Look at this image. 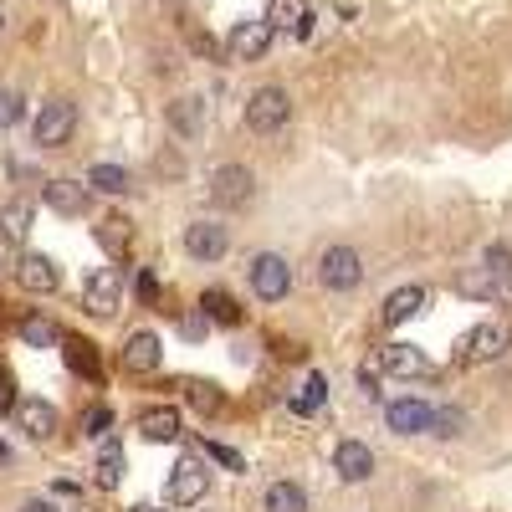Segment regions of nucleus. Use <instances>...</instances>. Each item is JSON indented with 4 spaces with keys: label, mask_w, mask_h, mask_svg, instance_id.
Masks as SVG:
<instances>
[{
    "label": "nucleus",
    "mask_w": 512,
    "mask_h": 512,
    "mask_svg": "<svg viewBox=\"0 0 512 512\" xmlns=\"http://www.w3.org/2000/svg\"><path fill=\"white\" fill-rule=\"evenodd\" d=\"M292 118V98L287 88H277V82H267V88H256L251 103H246V128L251 134H282Z\"/></svg>",
    "instance_id": "f257e3e1"
},
{
    "label": "nucleus",
    "mask_w": 512,
    "mask_h": 512,
    "mask_svg": "<svg viewBox=\"0 0 512 512\" xmlns=\"http://www.w3.org/2000/svg\"><path fill=\"white\" fill-rule=\"evenodd\" d=\"M246 282H251V292L262 297V303H282V297L292 292V267H287V256H277V251H256Z\"/></svg>",
    "instance_id": "f03ea898"
},
{
    "label": "nucleus",
    "mask_w": 512,
    "mask_h": 512,
    "mask_svg": "<svg viewBox=\"0 0 512 512\" xmlns=\"http://www.w3.org/2000/svg\"><path fill=\"white\" fill-rule=\"evenodd\" d=\"M210 200H216V210H246L256 200V175L246 164L210 169Z\"/></svg>",
    "instance_id": "7ed1b4c3"
},
{
    "label": "nucleus",
    "mask_w": 512,
    "mask_h": 512,
    "mask_svg": "<svg viewBox=\"0 0 512 512\" xmlns=\"http://www.w3.org/2000/svg\"><path fill=\"white\" fill-rule=\"evenodd\" d=\"M318 282H323L328 292H354V287L364 282V256H359L354 246H328V251L318 256Z\"/></svg>",
    "instance_id": "20e7f679"
},
{
    "label": "nucleus",
    "mask_w": 512,
    "mask_h": 512,
    "mask_svg": "<svg viewBox=\"0 0 512 512\" xmlns=\"http://www.w3.org/2000/svg\"><path fill=\"white\" fill-rule=\"evenodd\" d=\"M72 128H77V108L67 98H52V103H41L36 118H31V139L41 149H62L72 139Z\"/></svg>",
    "instance_id": "39448f33"
},
{
    "label": "nucleus",
    "mask_w": 512,
    "mask_h": 512,
    "mask_svg": "<svg viewBox=\"0 0 512 512\" xmlns=\"http://www.w3.org/2000/svg\"><path fill=\"white\" fill-rule=\"evenodd\" d=\"M82 308H88L93 318H113L123 308V272L118 267L88 272V282H82Z\"/></svg>",
    "instance_id": "423d86ee"
},
{
    "label": "nucleus",
    "mask_w": 512,
    "mask_h": 512,
    "mask_svg": "<svg viewBox=\"0 0 512 512\" xmlns=\"http://www.w3.org/2000/svg\"><path fill=\"white\" fill-rule=\"evenodd\" d=\"M205 492H210L205 461H200V456H180V461H175V472H169V482H164V497L175 502V507H195Z\"/></svg>",
    "instance_id": "0eeeda50"
},
{
    "label": "nucleus",
    "mask_w": 512,
    "mask_h": 512,
    "mask_svg": "<svg viewBox=\"0 0 512 512\" xmlns=\"http://www.w3.org/2000/svg\"><path fill=\"white\" fill-rule=\"evenodd\" d=\"M507 344H512V333H507L502 323H477V328L456 344V359H461V364H487V359H497Z\"/></svg>",
    "instance_id": "6e6552de"
},
{
    "label": "nucleus",
    "mask_w": 512,
    "mask_h": 512,
    "mask_svg": "<svg viewBox=\"0 0 512 512\" xmlns=\"http://www.w3.org/2000/svg\"><path fill=\"white\" fill-rule=\"evenodd\" d=\"M185 251L195 256V262H221V256L231 251V231L221 221H190L185 226Z\"/></svg>",
    "instance_id": "1a4fd4ad"
},
{
    "label": "nucleus",
    "mask_w": 512,
    "mask_h": 512,
    "mask_svg": "<svg viewBox=\"0 0 512 512\" xmlns=\"http://www.w3.org/2000/svg\"><path fill=\"white\" fill-rule=\"evenodd\" d=\"M41 205L57 210V216H88L93 185H82V180H47V185H41Z\"/></svg>",
    "instance_id": "9d476101"
},
{
    "label": "nucleus",
    "mask_w": 512,
    "mask_h": 512,
    "mask_svg": "<svg viewBox=\"0 0 512 512\" xmlns=\"http://www.w3.org/2000/svg\"><path fill=\"white\" fill-rule=\"evenodd\" d=\"M384 425L395 436H420V431H436V410L425 400H390L384 405Z\"/></svg>",
    "instance_id": "9b49d317"
},
{
    "label": "nucleus",
    "mask_w": 512,
    "mask_h": 512,
    "mask_svg": "<svg viewBox=\"0 0 512 512\" xmlns=\"http://www.w3.org/2000/svg\"><path fill=\"white\" fill-rule=\"evenodd\" d=\"M164 364V344H159V333L139 328V333H128L123 338V369L128 374H154Z\"/></svg>",
    "instance_id": "f8f14e48"
},
{
    "label": "nucleus",
    "mask_w": 512,
    "mask_h": 512,
    "mask_svg": "<svg viewBox=\"0 0 512 512\" xmlns=\"http://www.w3.org/2000/svg\"><path fill=\"white\" fill-rule=\"evenodd\" d=\"M16 282H21L26 292H57L62 267L52 262L47 251H21V262H16Z\"/></svg>",
    "instance_id": "ddd939ff"
},
{
    "label": "nucleus",
    "mask_w": 512,
    "mask_h": 512,
    "mask_svg": "<svg viewBox=\"0 0 512 512\" xmlns=\"http://www.w3.org/2000/svg\"><path fill=\"white\" fill-rule=\"evenodd\" d=\"M425 303H431V292H425L420 282H405V287H395L390 297H384V308H379V323L384 328H400V323H410Z\"/></svg>",
    "instance_id": "4468645a"
},
{
    "label": "nucleus",
    "mask_w": 512,
    "mask_h": 512,
    "mask_svg": "<svg viewBox=\"0 0 512 512\" xmlns=\"http://www.w3.org/2000/svg\"><path fill=\"white\" fill-rule=\"evenodd\" d=\"M272 36H277V26L272 21H241L236 31H231V57H241V62H256V57H267L272 52Z\"/></svg>",
    "instance_id": "2eb2a0df"
},
{
    "label": "nucleus",
    "mask_w": 512,
    "mask_h": 512,
    "mask_svg": "<svg viewBox=\"0 0 512 512\" xmlns=\"http://www.w3.org/2000/svg\"><path fill=\"white\" fill-rule=\"evenodd\" d=\"M180 410L175 405H149V410H139V436L144 441H154V446H169V441H180Z\"/></svg>",
    "instance_id": "dca6fc26"
},
{
    "label": "nucleus",
    "mask_w": 512,
    "mask_h": 512,
    "mask_svg": "<svg viewBox=\"0 0 512 512\" xmlns=\"http://www.w3.org/2000/svg\"><path fill=\"white\" fill-rule=\"evenodd\" d=\"M16 425L31 441H52L57 436V405L52 400H16Z\"/></svg>",
    "instance_id": "f3484780"
},
{
    "label": "nucleus",
    "mask_w": 512,
    "mask_h": 512,
    "mask_svg": "<svg viewBox=\"0 0 512 512\" xmlns=\"http://www.w3.org/2000/svg\"><path fill=\"white\" fill-rule=\"evenodd\" d=\"M333 472L344 482H369L374 477V451L364 441H338L333 446Z\"/></svg>",
    "instance_id": "a211bd4d"
},
{
    "label": "nucleus",
    "mask_w": 512,
    "mask_h": 512,
    "mask_svg": "<svg viewBox=\"0 0 512 512\" xmlns=\"http://www.w3.org/2000/svg\"><path fill=\"white\" fill-rule=\"evenodd\" d=\"M379 369L400 374V379H420V374H431V359H425V349H415V344H384L379 349Z\"/></svg>",
    "instance_id": "6ab92c4d"
},
{
    "label": "nucleus",
    "mask_w": 512,
    "mask_h": 512,
    "mask_svg": "<svg viewBox=\"0 0 512 512\" xmlns=\"http://www.w3.org/2000/svg\"><path fill=\"white\" fill-rule=\"evenodd\" d=\"M267 21H272L277 31L308 36V31H313V6H308V0H272V6H267Z\"/></svg>",
    "instance_id": "aec40b11"
},
{
    "label": "nucleus",
    "mask_w": 512,
    "mask_h": 512,
    "mask_svg": "<svg viewBox=\"0 0 512 512\" xmlns=\"http://www.w3.org/2000/svg\"><path fill=\"white\" fill-rule=\"evenodd\" d=\"M93 477L103 492H113L123 482V441L118 436H98V461H93Z\"/></svg>",
    "instance_id": "412c9836"
},
{
    "label": "nucleus",
    "mask_w": 512,
    "mask_h": 512,
    "mask_svg": "<svg viewBox=\"0 0 512 512\" xmlns=\"http://www.w3.org/2000/svg\"><path fill=\"white\" fill-rule=\"evenodd\" d=\"M31 216H36V205H31V200H11L6 210H0V241H6V246H26V236H31Z\"/></svg>",
    "instance_id": "4be33fe9"
},
{
    "label": "nucleus",
    "mask_w": 512,
    "mask_h": 512,
    "mask_svg": "<svg viewBox=\"0 0 512 512\" xmlns=\"http://www.w3.org/2000/svg\"><path fill=\"white\" fill-rule=\"evenodd\" d=\"M169 128L185 134V139H195L205 128V103L200 98H175V103H169Z\"/></svg>",
    "instance_id": "5701e85b"
},
{
    "label": "nucleus",
    "mask_w": 512,
    "mask_h": 512,
    "mask_svg": "<svg viewBox=\"0 0 512 512\" xmlns=\"http://www.w3.org/2000/svg\"><path fill=\"white\" fill-rule=\"evenodd\" d=\"M88 185H93L98 195H128V185H134V180H128L123 164H93V169H88Z\"/></svg>",
    "instance_id": "b1692460"
},
{
    "label": "nucleus",
    "mask_w": 512,
    "mask_h": 512,
    "mask_svg": "<svg viewBox=\"0 0 512 512\" xmlns=\"http://www.w3.org/2000/svg\"><path fill=\"white\" fill-rule=\"evenodd\" d=\"M267 512H308V492L297 482H272L267 487Z\"/></svg>",
    "instance_id": "393cba45"
},
{
    "label": "nucleus",
    "mask_w": 512,
    "mask_h": 512,
    "mask_svg": "<svg viewBox=\"0 0 512 512\" xmlns=\"http://www.w3.org/2000/svg\"><path fill=\"white\" fill-rule=\"evenodd\" d=\"M200 308H205L210 323H241V308H236L231 292H216V287H210V292L200 297Z\"/></svg>",
    "instance_id": "a878e982"
},
{
    "label": "nucleus",
    "mask_w": 512,
    "mask_h": 512,
    "mask_svg": "<svg viewBox=\"0 0 512 512\" xmlns=\"http://www.w3.org/2000/svg\"><path fill=\"white\" fill-rule=\"evenodd\" d=\"M93 236H98V246H103L108 256H123V251H128V221H118V216L98 221V226H93Z\"/></svg>",
    "instance_id": "bb28decb"
},
{
    "label": "nucleus",
    "mask_w": 512,
    "mask_h": 512,
    "mask_svg": "<svg viewBox=\"0 0 512 512\" xmlns=\"http://www.w3.org/2000/svg\"><path fill=\"white\" fill-rule=\"evenodd\" d=\"M502 282H507V277H497V272L482 262L472 277H461V292H466V297H492V292H502Z\"/></svg>",
    "instance_id": "cd10ccee"
},
{
    "label": "nucleus",
    "mask_w": 512,
    "mask_h": 512,
    "mask_svg": "<svg viewBox=\"0 0 512 512\" xmlns=\"http://www.w3.org/2000/svg\"><path fill=\"white\" fill-rule=\"evenodd\" d=\"M67 364H72L77 374L98 379V354H93V344H82V338H67Z\"/></svg>",
    "instance_id": "c85d7f7f"
},
{
    "label": "nucleus",
    "mask_w": 512,
    "mask_h": 512,
    "mask_svg": "<svg viewBox=\"0 0 512 512\" xmlns=\"http://www.w3.org/2000/svg\"><path fill=\"white\" fill-rule=\"evenodd\" d=\"M21 338H26L31 349H52V344H57V328H52L47 318H26V323H21Z\"/></svg>",
    "instance_id": "c756f323"
},
{
    "label": "nucleus",
    "mask_w": 512,
    "mask_h": 512,
    "mask_svg": "<svg viewBox=\"0 0 512 512\" xmlns=\"http://www.w3.org/2000/svg\"><path fill=\"white\" fill-rule=\"evenodd\" d=\"M185 395H190V405L205 410V415H210V410H221V390H216V384H205V379H190V384H185Z\"/></svg>",
    "instance_id": "7c9ffc66"
},
{
    "label": "nucleus",
    "mask_w": 512,
    "mask_h": 512,
    "mask_svg": "<svg viewBox=\"0 0 512 512\" xmlns=\"http://www.w3.org/2000/svg\"><path fill=\"white\" fill-rule=\"evenodd\" d=\"M323 395H328V384H323V374H313V379L303 384V400H297V410H318Z\"/></svg>",
    "instance_id": "2f4dec72"
},
{
    "label": "nucleus",
    "mask_w": 512,
    "mask_h": 512,
    "mask_svg": "<svg viewBox=\"0 0 512 512\" xmlns=\"http://www.w3.org/2000/svg\"><path fill=\"white\" fill-rule=\"evenodd\" d=\"M482 262L497 272V277H512V246H487V256Z\"/></svg>",
    "instance_id": "473e14b6"
},
{
    "label": "nucleus",
    "mask_w": 512,
    "mask_h": 512,
    "mask_svg": "<svg viewBox=\"0 0 512 512\" xmlns=\"http://www.w3.org/2000/svg\"><path fill=\"white\" fill-rule=\"evenodd\" d=\"M16 118H21V98L11 88H0V128H11Z\"/></svg>",
    "instance_id": "72a5a7b5"
},
{
    "label": "nucleus",
    "mask_w": 512,
    "mask_h": 512,
    "mask_svg": "<svg viewBox=\"0 0 512 512\" xmlns=\"http://www.w3.org/2000/svg\"><path fill=\"white\" fill-rule=\"evenodd\" d=\"M0 410H16V379L6 364H0Z\"/></svg>",
    "instance_id": "f704fd0d"
},
{
    "label": "nucleus",
    "mask_w": 512,
    "mask_h": 512,
    "mask_svg": "<svg viewBox=\"0 0 512 512\" xmlns=\"http://www.w3.org/2000/svg\"><path fill=\"white\" fill-rule=\"evenodd\" d=\"M108 420H113V415L98 405V410H88V420H82V425H88V436H108Z\"/></svg>",
    "instance_id": "c9c22d12"
},
{
    "label": "nucleus",
    "mask_w": 512,
    "mask_h": 512,
    "mask_svg": "<svg viewBox=\"0 0 512 512\" xmlns=\"http://www.w3.org/2000/svg\"><path fill=\"white\" fill-rule=\"evenodd\" d=\"M456 425H461V410H436V431H441V436H451Z\"/></svg>",
    "instance_id": "e433bc0d"
},
{
    "label": "nucleus",
    "mask_w": 512,
    "mask_h": 512,
    "mask_svg": "<svg viewBox=\"0 0 512 512\" xmlns=\"http://www.w3.org/2000/svg\"><path fill=\"white\" fill-rule=\"evenodd\" d=\"M21 512H57V502H52V497H26Z\"/></svg>",
    "instance_id": "4c0bfd02"
},
{
    "label": "nucleus",
    "mask_w": 512,
    "mask_h": 512,
    "mask_svg": "<svg viewBox=\"0 0 512 512\" xmlns=\"http://www.w3.org/2000/svg\"><path fill=\"white\" fill-rule=\"evenodd\" d=\"M128 512H164V507H154V502H139V507H128Z\"/></svg>",
    "instance_id": "58836bf2"
},
{
    "label": "nucleus",
    "mask_w": 512,
    "mask_h": 512,
    "mask_svg": "<svg viewBox=\"0 0 512 512\" xmlns=\"http://www.w3.org/2000/svg\"><path fill=\"white\" fill-rule=\"evenodd\" d=\"M0 31H6V11H0Z\"/></svg>",
    "instance_id": "ea45409f"
}]
</instances>
